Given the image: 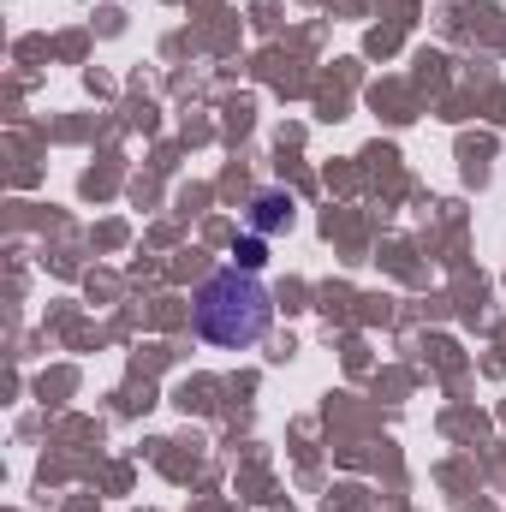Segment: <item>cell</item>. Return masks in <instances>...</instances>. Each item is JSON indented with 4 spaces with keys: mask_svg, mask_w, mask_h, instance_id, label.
Wrapping results in <instances>:
<instances>
[{
    "mask_svg": "<svg viewBox=\"0 0 506 512\" xmlns=\"http://www.w3.org/2000/svg\"><path fill=\"white\" fill-rule=\"evenodd\" d=\"M268 322H274V298H268V286L256 274L221 268V274L203 280V292H197V334L209 346H227V352L256 346L268 334Z\"/></svg>",
    "mask_w": 506,
    "mask_h": 512,
    "instance_id": "obj_1",
    "label": "cell"
},
{
    "mask_svg": "<svg viewBox=\"0 0 506 512\" xmlns=\"http://www.w3.org/2000/svg\"><path fill=\"white\" fill-rule=\"evenodd\" d=\"M251 221L262 227V233H268V227H280V221H292V203L268 191V197H256V215H251Z\"/></svg>",
    "mask_w": 506,
    "mask_h": 512,
    "instance_id": "obj_2",
    "label": "cell"
}]
</instances>
